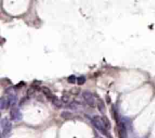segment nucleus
<instances>
[{"label": "nucleus", "instance_id": "obj_1", "mask_svg": "<svg viewBox=\"0 0 155 138\" xmlns=\"http://www.w3.org/2000/svg\"><path fill=\"white\" fill-rule=\"evenodd\" d=\"M92 122L94 126H95V128H96L99 131H101L103 134H105V135H106V136L108 137L111 138V135H110V134H108V131L107 130V128H105L101 117L95 116V117H93V118L92 119Z\"/></svg>", "mask_w": 155, "mask_h": 138}, {"label": "nucleus", "instance_id": "obj_2", "mask_svg": "<svg viewBox=\"0 0 155 138\" xmlns=\"http://www.w3.org/2000/svg\"><path fill=\"white\" fill-rule=\"evenodd\" d=\"M1 127H2V137L5 138V137L8 136L10 134L12 130V123L8 121L7 118H3L1 121Z\"/></svg>", "mask_w": 155, "mask_h": 138}, {"label": "nucleus", "instance_id": "obj_3", "mask_svg": "<svg viewBox=\"0 0 155 138\" xmlns=\"http://www.w3.org/2000/svg\"><path fill=\"white\" fill-rule=\"evenodd\" d=\"M83 99L85 100L86 102L89 105L90 107H95L97 105L96 100H95V96L91 92L89 91H85L83 94Z\"/></svg>", "mask_w": 155, "mask_h": 138}, {"label": "nucleus", "instance_id": "obj_4", "mask_svg": "<svg viewBox=\"0 0 155 138\" xmlns=\"http://www.w3.org/2000/svg\"><path fill=\"white\" fill-rule=\"evenodd\" d=\"M117 130L120 138H127L126 127L123 122L117 123Z\"/></svg>", "mask_w": 155, "mask_h": 138}, {"label": "nucleus", "instance_id": "obj_5", "mask_svg": "<svg viewBox=\"0 0 155 138\" xmlns=\"http://www.w3.org/2000/svg\"><path fill=\"white\" fill-rule=\"evenodd\" d=\"M19 115H20V113L19 112V110L17 109L16 107H12V109H11V112H10V116L12 120H20L21 119L20 117H19Z\"/></svg>", "mask_w": 155, "mask_h": 138}, {"label": "nucleus", "instance_id": "obj_6", "mask_svg": "<svg viewBox=\"0 0 155 138\" xmlns=\"http://www.w3.org/2000/svg\"><path fill=\"white\" fill-rule=\"evenodd\" d=\"M41 89H42V92L43 93V94L47 97V99L51 100V101H52V100L54 97V96L52 94V91L50 90V89L48 87H42Z\"/></svg>", "mask_w": 155, "mask_h": 138}, {"label": "nucleus", "instance_id": "obj_7", "mask_svg": "<svg viewBox=\"0 0 155 138\" xmlns=\"http://www.w3.org/2000/svg\"><path fill=\"white\" fill-rule=\"evenodd\" d=\"M97 107L98 109L101 114H105L106 112V107H105V102L102 100L99 99V100H97Z\"/></svg>", "mask_w": 155, "mask_h": 138}, {"label": "nucleus", "instance_id": "obj_8", "mask_svg": "<svg viewBox=\"0 0 155 138\" xmlns=\"http://www.w3.org/2000/svg\"><path fill=\"white\" fill-rule=\"evenodd\" d=\"M52 103L54 106H56L58 108H61L63 106L62 101L61 100H59L58 98L54 96V99L52 100Z\"/></svg>", "mask_w": 155, "mask_h": 138}, {"label": "nucleus", "instance_id": "obj_9", "mask_svg": "<svg viewBox=\"0 0 155 138\" xmlns=\"http://www.w3.org/2000/svg\"><path fill=\"white\" fill-rule=\"evenodd\" d=\"M101 118H102V121L103 122H104V124H105V128H107V129H111V124L109 118H107V116H103V117H101Z\"/></svg>", "mask_w": 155, "mask_h": 138}, {"label": "nucleus", "instance_id": "obj_10", "mask_svg": "<svg viewBox=\"0 0 155 138\" xmlns=\"http://www.w3.org/2000/svg\"><path fill=\"white\" fill-rule=\"evenodd\" d=\"M61 117H62L64 119H71V118L73 117V115L72 113H71V112H61Z\"/></svg>", "mask_w": 155, "mask_h": 138}, {"label": "nucleus", "instance_id": "obj_11", "mask_svg": "<svg viewBox=\"0 0 155 138\" xmlns=\"http://www.w3.org/2000/svg\"><path fill=\"white\" fill-rule=\"evenodd\" d=\"M85 82H86V77L85 76L81 75L77 78V83H78L79 85H83L84 84Z\"/></svg>", "mask_w": 155, "mask_h": 138}, {"label": "nucleus", "instance_id": "obj_12", "mask_svg": "<svg viewBox=\"0 0 155 138\" xmlns=\"http://www.w3.org/2000/svg\"><path fill=\"white\" fill-rule=\"evenodd\" d=\"M0 102H1V109H4V108L7 106V100H5L4 97H2Z\"/></svg>", "mask_w": 155, "mask_h": 138}, {"label": "nucleus", "instance_id": "obj_13", "mask_svg": "<svg viewBox=\"0 0 155 138\" xmlns=\"http://www.w3.org/2000/svg\"><path fill=\"white\" fill-rule=\"evenodd\" d=\"M67 81H68V83H75V82L77 81V77L75 75L69 76L68 78H67Z\"/></svg>", "mask_w": 155, "mask_h": 138}, {"label": "nucleus", "instance_id": "obj_14", "mask_svg": "<svg viewBox=\"0 0 155 138\" xmlns=\"http://www.w3.org/2000/svg\"><path fill=\"white\" fill-rule=\"evenodd\" d=\"M35 91H36V88L35 87H30L28 89H27V96H33V94H35Z\"/></svg>", "mask_w": 155, "mask_h": 138}, {"label": "nucleus", "instance_id": "obj_15", "mask_svg": "<svg viewBox=\"0 0 155 138\" xmlns=\"http://www.w3.org/2000/svg\"><path fill=\"white\" fill-rule=\"evenodd\" d=\"M80 88L73 87V89H71L70 93H71V94H73V95H77V94L80 93Z\"/></svg>", "mask_w": 155, "mask_h": 138}, {"label": "nucleus", "instance_id": "obj_16", "mask_svg": "<svg viewBox=\"0 0 155 138\" xmlns=\"http://www.w3.org/2000/svg\"><path fill=\"white\" fill-rule=\"evenodd\" d=\"M70 100V96L68 94H64L61 97V101L64 102H68Z\"/></svg>", "mask_w": 155, "mask_h": 138}, {"label": "nucleus", "instance_id": "obj_17", "mask_svg": "<svg viewBox=\"0 0 155 138\" xmlns=\"http://www.w3.org/2000/svg\"><path fill=\"white\" fill-rule=\"evenodd\" d=\"M70 108L72 109H77V105L75 103H71V105H70Z\"/></svg>", "mask_w": 155, "mask_h": 138}, {"label": "nucleus", "instance_id": "obj_18", "mask_svg": "<svg viewBox=\"0 0 155 138\" xmlns=\"http://www.w3.org/2000/svg\"><path fill=\"white\" fill-rule=\"evenodd\" d=\"M24 85H25V83H24L23 81H21L20 83H19V84H18V85H17L16 87H18V88H20L21 87H23V86H24Z\"/></svg>", "mask_w": 155, "mask_h": 138}, {"label": "nucleus", "instance_id": "obj_19", "mask_svg": "<svg viewBox=\"0 0 155 138\" xmlns=\"http://www.w3.org/2000/svg\"><path fill=\"white\" fill-rule=\"evenodd\" d=\"M106 98H107V103H110V102H111V98L109 97L108 96H106Z\"/></svg>", "mask_w": 155, "mask_h": 138}]
</instances>
